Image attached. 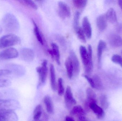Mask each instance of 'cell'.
<instances>
[{
	"instance_id": "obj_8",
	"label": "cell",
	"mask_w": 122,
	"mask_h": 121,
	"mask_svg": "<svg viewBox=\"0 0 122 121\" xmlns=\"http://www.w3.org/2000/svg\"><path fill=\"white\" fill-rule=\"evenodd\" d=\"M65 99L66 106L69 108H71L72 106L76 103V100L73 97L71 89L69 86H67L66 89Z\"/></svg>"
},
{
	"instance_id": "obj_44",
	"label": "cell",
	"mask_w": 122,
	"mask_h": 121,
	"mask_svg": "<svg viewBox=\"0 0 122 121\" xmlns=\"http://www.w3.org/2000/svg\"><path fill=\"white\" fill-rule=\"evenodd\" d=\"M3 97V95L0 92V99H1V98Z\"/></svg>"
},
{
	"instance_id": "obj_21",
	"label": "cell",
	"mask_w": 122,
	"mask_h": 121,
	"mask_svg": "<svg viewBox=\"0 0 122 121\" xmlns=\"http://www.w3.org/2000/svg\"><path fill=\"white\" fill-rule=\"evenodd\" d=\"M105 16L110 22L115 23L117 21V14L115 10L112 8H110L105 14Z\"/></svg>"
},
{
	"instance_id": "obj_29",
	"label": "cell",
	"mask_w": 122,
	"mask_h": 121,
	"mask_svg": "<svg viewBox=\"0 0 122 121\" xmlns=\"http://www.w3.org/2000/svg\"><path fill=\"white\" fill-rule=\"evenodd\" d=\"M80 13L79 11H76L75 13L74 16V22H73V26L75 32L79 28V19L80 18Z\"/></svg>"
},
{
	"instance_id": "obj_9",
	"label": "cell",
	"mask_w": 122,
	"mask_h": 121,
	"mask_svg": "<svg viewBox=\"0 0 122 121\" xmlns=\"http://www.w3.org/2000/svg\"><path fill=\"white\" fill-rule=\"evenodd\" d=\"M70 57L71 59L74 68V75L77 76L80 72V64L77 56L74 52L71 50L70 52Z\"/></svg>"
},
{
	"instance_id": "obj_35",
	"label": "cell",
	"mask_w": 122,
	"mask_h": 121,
	"mask_svg": "<svg viewBox=\"0 0 122 121\" xmlns=\"http://www.w3.org/2000/svg\"><path fill=\"white\" fill-rule=\"evenodd\" d=\"M112 60L113 62L118 64L122 67V57L121 56L117 54L114 55L112 57Z\"/></svg>"
},
{
	"instance_id": "obj_30",
	"label": "cell",
	"mask_w": 122,
	"mask_h": 121,
	"mask_svg": "<svg viewBox=\"0 0 122 121\" xmlns=\"http://www.w3.org/2000/svg\"><path fill=\"white\" fill-rule=\"evenodd\" d=\"M73 4L76 8L82 9L86 6L87 3L86 0H74L72 1Z\"/></svg>"
},
{
	"instance_id": "obj_24",
	"label": "cell",
	"mask_w": 122,
	"mask_h": 121,
	"mask_svg": "<svg viewBox=\"0 0 122 121\" xmlns=\"http://www.w3.org/2000/svg\"><path fill=\"white\" fill-rule=\"evenodd\" d=\"M52 50L54 55V58L56 59V63L58 65H61L60 60V53L59 47L57 44L54 43H52L51 44Z\"/></svg>"
},
{
	"instance_id": "obj_31",
	"label": "cell",
	"mask_w": 122,
	"mask_h": 121,
	"mask_svg": "<svg viewBox=\"0 0 122 121\" xmlns=\"http://www.w3.org/2000/svg\"><path fill=\"white\" fill-rule=\"evenodd\" d=\"M92 79L94 82L95 89L98 90L102 89V84L99 77L98 75H95Z\"/></svg>"
},
{
	"instance_id": "obj_28",
	"label": "cell",
	"mask_w": 122,
	"mask_h": 121,
	"mask_svg": "<svg viewBox=\"0 0 122 121\" xmlns=\"http://www.w3.org/2000/svg\"><path fill=\"white\" fill-rule=\"evenodd\" d=\"M42 107L41 105H38L34 109L33 113V120H39L42 114Z\"/></svg>"
},
{
	"instance_id": "obj_14",
	"label": "cell",
	"mask_w": 122,
	"mask_h": 121,
	"mask_svg": "<svg viewBox=\"0 0 122 121\" xmlns=\"http://www.w3.org/2000/svg\"><path fill=\"white\" fill-rule=\"evenodd\" d=\"M108 41L110 45L112 47H119L122 46V38L118 35H110L109 36Z\"/></svg>"
},
{
	"instance_id": "obj_18",
	"label": "cell",
	"mask_w": 122,
	"mask_h": 121,
	"mask_svg": "<svg viewBox=\"0 0 122 121\" xmlns=\"http://www.w3.org/2000/svg\"><path fill=\"white\" fill-rule=\"evenodd\" d=\"M80 53L82 63L85 67L87 65L88 62V51L86 47L83 45H81L80 47Z\"/></svg>"
},
{
	"instance_id": "obj_3",
	"label": "cell",
	"mask_w": 122,
	"mask_h": 121,
	"mask_svg": "<svg viewBox=\"0 0 122 121\" xmlns=\"http://www.w3.org/2000/svg\"><path fill=\"white\" fill-rule=\"evenodd\" d=\"M18 107L16 101L13 99H0V111H13Z\"/></svg>"
},
{
	"instance_id": "obj_1",
	"label": "cell",
	"mask_w": 122,
	"mask_h": 121,
	"mask_svg": "<svg viewBox=\"0 0 122 121\" xmlns=\"http://www.w3.org/2000/svg\"><path fill=\"white\" fill-rule=\"evenodd\" d=\"M1 22L3 27L6 32H15L19 30V22L13 14L10 13L6 14L3 17Z\"/></svg>"
},
{
	"instance_id": "obj_45",
	"label": "cell",
	"mask_w": 122,
	"mask_h": 121,
	"mask_svg": "<svg viewBox=\"0 0 122 121\" xmlns=\"http://www.w3.org/2000/svg\"><path fill=\"white\" fill-rule=\"evenodd\" d=\"M32 121H41L40 120H33Z\"/></svg>"
},
{
	"instance_id": "obj_42",
	"label": "cell",
	"mask_w": 122,
	"mask_h": 121,
	"mask_svg": "<svg viewBox=\"0 0 122 121\" xmlns=\"http://www.w3.org/2000/svg\"><path fill=\"white\" fill-rule=\"evenodd\" d=\"M118 3H119L120 6L122 10V0L118 1Z\"/></svg>"
},
{
	"instance_id": "obj_22",
	"label": "cell",
	"mask_w": 122,
	"mask_h": 121,
	"mask_svg": "<svg viewBox=\"0 0 122 121\" xmlns=\"http://www.w3.org/2000/svg\"><path fill=\"white\" fill-rule=\"evenodd\" d=\"M44 102L46 106L47 112L50 114H52L54 111V107L52 99L48 96L44 97Z\"/></svg>"
},
{
	"instance_id": "obj_13",
	"label": "cell",
	"mask_w": 122,
	"mask_h": 121,
	"mask_svg": "<svg viewBox=\"0 0 122 121\" xmlns=\"http://www.w3.org/2000/svg\"><path fill=\"white\" fill-rule=\"evenodd\" d=\"M88 62L87 65L85 67V72L87 75L90 74L92 73L93 68L92 61V48L90 45L88 46Z\"/></svg>"
},
{
	"instance_id": "obj_34",
	"label": "cell",
	"mask_w": 122,
	"mask_h": 121,
	"mask_svg": "<svg viewBox=\"0 0 122 121\" xmlns=\"http://www.w3.org/2000/svg\"><path fill=\"white\" fill-rule=\"evenodd\" d=\"M58 94L60 96H62L64 92V86L63 85V80L61 78H59L58 81Z\"/></svg>"
},
{
	"instance_id": "obj_19",
	"label": "cell",
	"mask_w": 122,
	"mask_h": 121,
	"mask_svg": "<svg viewBox=\"0 0 122 121\" xmlns=\"http://www.w3.org/2000/svg\"><path fill=\"white\" fill-rule=\"evenodd\" d=\"M107 45L105 42L103 40H100L98 43L97 48V57L98 62L100 64L102 61V53L106 48Z\"/></svg>"
},
{
	"instance_id": "obj_43",
	"label": "cell",
	"mask_w": 122,
	"mask_h": 121,
	"mask_svg": "<svg viewBox=\"0 0 122 121\" xmlns=\"http://www.w3.org/2000/svg\"><path fill=\"white\" fill-rule=\"evenodd\" d=\"M2 31H3V29H2V27L0 26V35L1 34V33L2 32Z\"/></svg>"
},
{
	"instance_id": "obj_36",
	"label": "cell",
	"mask_w": 122,
	"mask_h": 121,
	"mask_svg": "<svg viewBox=\"0 0 122 121\" xmlns=\"http://www.w3.org/2000/svg\"><path fill=\"white\" fill-rule=\"evenodd\" d=\"M11 84V82L9 80L6 79H0V87L9 86Z\"/></svg>"
},
{
	"instance_id": "obj_17",
	"label": "cell",
	"mask_w": 122,
	"mask_h": 121,
	"mask_svg": "<svg viewBox=\"0 0 122 121\" xmlns=\"http://www.w3.org/2000/svg\"><path fill=\"white\" fill-rule=\"evenodd\" d=\"M8 68L11 72L17 75L22 74L25 72V69L23 66L16 64H10L7 65L6 66Z\"/></svg>"
},
{
	"instance_id": "obj_38",
	"label": "cell",
	"mask_w": 122,
	"mask_h": 121,
	"mask_svg": "<svg viewBox=\"0 0 122 121\" xmlns=\"http://www.w3.org/2000/svg\"><path fill=\"white\" fill-rule=\"evenodd\" d=\"M11 73V72L7 69H0V77L9 75Z\"/></svg>"
},
{
	"instance_id": "obj_39",
	"label": "cell",
	"mask_w": 122,
	"mask_h": 121,
	"mask_svg": "<svg viewBox=\"0 0 122 121\" xmlns=\"http://www.w3.org/2000/svg\"><path fill=\"white\" fill-rule=\"evenodd\" d=\"M79 121H89V120L84 116H81L78 117Z\"/></svg>"
},
{
	"instance_id": "obj_27",
	"label": "cell",
	"mask_w": 122,
	"mask_h": 121,
	"mask_svg": "<svg viewBox=\"0 0 122 121\" xmlns=\"http://www.w3.org/2000/svg\"><path fill=\"white\" fill-rule=\"evenodd\" d=\"M71 113L73 115H77L80 116L84 115L85 112L83 108L81 106H76L73 107L71 111Z\"/></svg>"
},
{
	"instance_id": "obj_2",
	"label": "cell",
	"mask_w": 122,
	"mask_h": 121,
	"mask_svg": "<svg viewBox=\"0 0 122 121\" xmlns=\"http://www.w3.org/2000/svg\"><path fill=\"white\" fill-rule=\"evenodd\" d=\"M21 41L20 38L14 34L5 35L0 38V49L18 45Z\"/></svg>"
},
{
	"instance_id": "obj_46",
	"label": "cell",
	"mask_w": 122,
	"mask_h": 121,
	"mask_svg": "<svg viewBox=\"0 0 122 121\" xmlns=\"http://www.w3.org/2000/svg\"></svg>"
},
{
	"instance_id": "obj_4",
	"label": "cell",
	"mask_w": 122,
	"mask_h": 121,
	"mask_svg": "<svg viewBox=\"0 0 122 121\" xmlns=\"http://www.w3.org/2000/svg\"><path fill=\"white\" fill-rule=\"evenodd\" d=\"M47 61L44 60L42 62L41 67H38L36 70L39 77V85L45 83L46 80L48 72Z\"/></svg>"
},
{
	"instance_id": "obj_5",
	"label": "cell",
	"mask_w": 122,
	"mask_h": 121,
	"mask_svg": "<svg viewBox=\"0 0 122 121\" xmlns=\"http://www.w3.org/2000/svg\"><path fill=\"white\" fill-rule=\"evenodd\" d=\"M18 52L13 48H7L0 52V60L10 59L18 56Z\"/></svg>"
},
{
	"instance_id": "obj_32",
	"label": "cell",
	"mask_w": 122,
	"mask_h": 121,
	"mask_svg": "<svg viewBox=\"0 0 122 121\" xmlns=\"http://www.w3.org/2000/svg\"><path fill=\"white\" fill-rule=\"evenodd\" d=\"M100 101L103 108L107 109L109 107V103L107 97L105 95H102L100 97Z\"/></svg>"
},
{
	"instance_id": "obj_16",
	"label": "cell",
	"mask_w": 122,
	"mask_h": 121,
	"mask_svg": "<svg viewBox=\"0 0 122 121\" xmlns=\"http://www.w3.org/2000/svg\"><path fill=\"white\" fill-rule=\"evenodd\" d=\"M97 25L99 30H104L107 26V20L105 15H102L97 17Z\"/></svg>"
},
{
	"instance_id": "obj_33",
	"label": "cell",
	"mask_w": 122,
	"mask_h": 121,
	"mask_svg": "<svg viewBox=\"0 0 122 121\" xmlns=\"http://www.w3.org/2000/svg\"><path fill=\"white\" fill-rule=\"evenodd\" d=\"M76 33L77 37L82 42L85 43L86 42V37H85L86 36L82 30V28L79 27L76 32Z\"/></svg>"
},
{
	"instance_id": "obj_26",
	"label": "cell",
	"mask_w": 122,
	"mask_h": 121,
	"mask_svg": "<svg viewBox=\"0 0 122 121\" xmlns=\"http://www.w3.org/2000/svg\"><path fill=\"white\" fill-rule=\"evenodd\" d=\"M18 1L21 4L25 6L31 8L35 10H37L38 9V6L33 1L23 0H19Z\"/></svg>"
},
{
	"instance_id": "obj_6",
	"label": "cell",
	"mask_w": 122,
	"mask_h": 121,
	"mask_svg": "<svg viewBox=\"0 0 122 121\" xmlns=\"http://www.w3.org/2000/svg\"><path fill=\"white\" fill-rule=\"evenodd\" d=\"M20 56L21 59L25 62H32L35 57L34 52L29 48H23L20 51Z\"/></svg>"
},
{
	"instance_id": "obj_25",
	"label": "cell",
	"mask_w": 122,
	"mask_h": 121,
	"mask_svg": "<svg viewBox=\"0 0 122 121\" xmlns=\"http://www.w3.org/2000/svg\"><path fill=\"white\" fill-rule=\"evenodd\" d=\"M32 22L33 23L34 25V31L35 36H36L37 40H38L40 43L41 45H43V38H42V36H41V34L40 33V31H39V29L38 25L33 20H32Z\"/></svg>"
},
{
	"instance_id": "obj_11",
	"label": "cell",
	"mask_w": 122,
	"mask_h": 121,
	"mask_svg": "<svg viewBox=\"0 0 122 121\" xmlns=\"http://www.w3.org/2000/svg\"><path fill=\"white\" fill-rule=\"evenodd\" d=\"M59 13L61 17L63 18L70 17L71 13L70 8L69 6L64 2L60 1L58 3Z\"/></svg>"
},
{
	"instance_id": "obj_41",
	"label": "cell",
	"mask_w": 122,
	"mask_h": 121,
	"mask_svg": "<svg viewBox=\"0 0 122 121\" xmlns=\"http://www.w3.org/2000/svg\"><path fill=\"white\" fill-rule=\"evenodd\" d=\"M48 52L50 54L52 58H53V59L54 58V55L53 53V52L52 51V49H48Z\"/></svg>"
},
{
	"instance_id": "obj_15",
	"label": "cell",
	"mask_w": 122,
	"mask_h": 121,
	"mask_svg": "<svg viewBox=\"0 0 122 121\" xmlns=\"http://www.w3.org/2000/svg\"><path fill=\"white\" fill-rule=\"evenodd\" d=\"M89 108L93 111L98 119H101L104 117L105 113L103 109L98 106L97 103H91L89 105Z\"/></svg>"
},
{
	"instance_id": "obj_23",
	"label": "cell",
	"mask_w": 122,
	"mask_h": 121,
	"mask_svg": "<svg viewBox=\"0 0 122 121\" xmlns=\"http://www.w3.org/2000/svg\"><path fill=\"white\" fill-rule=\"evenodd\" d=\"M50 72L51 86L52 90L55 91L56 90V72L55 68L53 64H51L50 65Z\"/></svg>"
},
{
	"instance_id": "obj_37",
	"label": "cell",
	"mask_w": 122,
	"mask_h": 121,
	"mask_svg": "<svg viewBox=\"0 0 122 121\" xmlns=\"http://www.w3.org/2000/svg\"><path fill=\"white\" fill-rule=\"evenodd\" d=\"M83 76L86 79L88 82L89 83L91 87L94 89H95V85L93 79L89 77L87 75L84 74Z\"/></svg>"
},
{
	"instance_id": "obj_20",
	"label": "cell",
	"mask_w": 122,
	"mask_h": 121,
	"mask_svg": "<svg viewBox=\"0 0 122 121\" xmlns=\"http://www.w3.org/2000/svg\"><path fill=\"white\" fill-rule=\"evenodd\" d=\"M65 66L67 72V76L69 79H71L73 76L74 68L71 60L69 57H68L65 60Z\"/></svg>"
},
{
	"instance_id": "obj_7",
	"label": "cell",
	"mask_w": 122,
	"mask_h": 121,
	"mask_svg": "<svg viewBox=\"0 0 122 121\" xmlns=\"http://www.w3.org/2000/svg\"><path fill=\"white\" fill-rule=\"evenodd\" d=\"M18 121V116L13 111H0V121Z\"/></svg>"
},
{
	"instance_id": "obj_40",
	"label": "cell",
	"mask_w": 122,
	"mask_h": 121,
	"mask_svg": "<svg viewBox=\"0 0 122 121\" xmlns=\"http://www.w3.org/2000/svg\"><path fill=\"white\" fill-rule=\"evenodd\" d=\"M65 121H75L71 117L66 116L65 118Z\"/></svg>"
},
{
	"instance_id": "obj_12",
	"label": "cell",
	"mask_w": 122,
	"mask_h": 121,
	"mask_svg": "<svg viewBox=\"0 0 122 121\" xmlns=\"http://www.w3.org/2000/svg\"><path fill=\"white\" fill-rule=\"evenodd\" d=\"M87 96V100L85 102V108L87 109H90L89 105L90 104L93 102L96 103V94L95 92L91 88H88L86 91Z\"/></svg>"
},
{
	"instance_id": "obj_10",
	"label": "cell",
	"mask_w": 122,
	"mask_h": 121,
	"mask_svg": "<svg viewBox=\"0 0 122 121\" xmlns=\"http://www.w3.org/2000/svg\"><path fill=\"white\" fill-rule=\"evenodd\" d=\"M82 26V29L85 36L87 38L90 39L92 37V30L90 22L87 16H85L83 18Z\"/></svg>"
}]
</instances>
